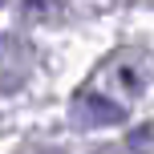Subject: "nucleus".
<instances>
[{"label": "nucleus", "instance_id": "f257e3e1", "mask_svg": "<svg viewBox=\"0 0 154 154\" xmlns=\"http://www.w3.org/2000/svg\"><path fill=\"white\" fill-rule=\"evenodd\" d=\"M85 106H89L93 114L109 118V122H118V118H122V109H118V106H109V101H97V97H89V101H85Z\"/></svg>", "mask_w": 154, "mask_h": 154}]
</instances>
